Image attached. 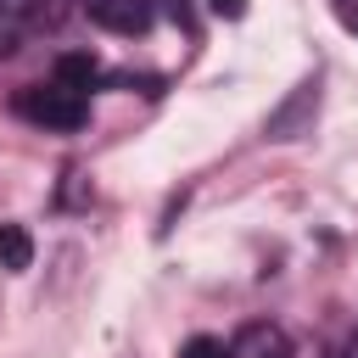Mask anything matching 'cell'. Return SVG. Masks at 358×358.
I'll return each mask as SVG.
<instances>
[{
  "instance_id": "6da1fadb",
  "label": "cell",
  "mask_w": 358,
  "mask_h": 358,
  "mask_svg": "<svg viewBox=\"0 0 358 358\" xmlns=\"http://www.w3.org/2000/svg\"><path fill=\"white\" fill-rule=\"evenodd\" d=\"M17 112L28 117V123H39V129H84V117H90V95H78V90H67V84H28L22 95H17Z\"/></svg>"
},
{
  "instance_id": "7a4b0ae2",
  "label": "cell",
  "mask_w": 358,
  "mask_h": 358,
  "mask_svg": "<svg viewBox=\"0 0 358 358\" xmlns=\"http://www.w3.org/2000/svg\"><path fill=\"white\" fill-rule=\"evenodd\" d=\"M84 11L106 34H145L151 28V0H84Z\"/></svg>"
},
{
  "instance_id": "3957f363",
  "label": "cell",
  "mask_w": 358,
  "mask_h": 358,
  "mask_svg": "<svg viewBox=\"0 0 358 358\" xmlns=\"http://www.w3.org/2000/svg\"><path fill=\"white\" fill-rule=\"evenodd\" d=\"M313 112H319V78H302L296 95L268 117V140H296V134L313 123Z\"/></svg>"
},
{
  "instance_id": "277c9868",
  "label": "cell",
  "mask_w": 358,
  "mask_h": 358,
  "mask_svg": "<svg viewBox=\"0 0 358 358\" xmlns=\"http://www.w3.org/2000/svg\"><path fill=\"white\" fill-rule=\"evenodd\" d=\"M0 11L17 34H39V28L62 22V0H0Z\"/></svg>"
},
{
  "instance_id": "5b68a950",
  "label": "cell",
  "mask_w": 358,
  "mask_h": 358,
  "mask_svg": "<svg viewBox=\"0 0 358 358\" xmlns=\"http://www.w3.org/2000/svg\"><path fill=\"white\" fill-rule=\"evenodd\" d=\"M229 358H291V341H285V330H274V324H246V330L235 336Z\"/></svg>"
},
{
  "instance_id": "8992f818",
  "label": "cell",
  "mask_w": 358,
  "mask_h": 358,
  "mask_svg": "<svg viewBox=\"0 0 358 358\" xmlns=\"http://www.w3.org/2000/svg\"><path fill=\"white\" fill-rule=\"evenodd\" d=\"M28 263H34V241H28V229H22V224H0V268L22 274Z\"/></svg>"
},
{
  "instance_id": "52a82bcc",
  "label": "cell",
  "mask_w": 358,
  "mask_h": 358,
  "mask_svg": "<svg viewBox=\"0 0 358 358\" xmlns=\"http://www.w3.org/2000/svg\"><path fill=\"white\" fill-rule=\"evenodd\" d=\"M56 84L90 95V84H95V62H90V56H62V62H56Z\"/></svg>"
},
{
  "instance_id": "ba28073f",
  "label": "cell",
  "mask_w": 358,
  "mask_h": 358,
  "mask_svg": "<svg viewBox=\"0 0 358 358\" xmlns=\"http://www.w3.org/2000/svg\"><path fill=\"white\" fill-rule=\"evenodd\" d=\"M179 358H229V347H224L218 336H190V341L179 347Z\"/></svg>"
},
{
  "instance_id": "9c48e42d",
  "label": "cell",
  "mask_w": 358,
  "mask_h": 358,
  "mask_svg": "<svg viewBox=\"0 0 358 358\" xmlns=\"http://www.w3.org/2000/svg\"><path fill=\"white\" fill-rule=\"evenodd\" d=\"M213 11H218V17H229V22H235V17H246V0H213Z\"/></svg>"
},
{
  "instance_id": "30bf717a",
  "label": "cell",
  "mask_w": 358,
  "mask_h": 358,
  "mask_svg": "<svg viewBox=\"0 0 358 358\" xmlns=\"http://www.w3.org/2000/svg\"><path fill=\"white\" fill-rule=\"evenodd\" d=\"M11 50H17V28H11L6 11H0V56H11Z\"/></svg>"
},
{
  "instance_id": "8fae6325",
  "label": "cell",
  "mask_w": 358,
  "mask_h": 358,
  "mask_svg": "<svg viewBox=\"0 0 358 358\" xmlns=\"http://www.w3.org/2000/svg\"><path fill=\"white\" fill-rule=\"evenodd\" d=\"M162 11H168V17H179V22L190 17V6H185V0H162Z\"/></svg>"
},
{
  "instance_id": "7c38bea8",
  "label": "cell",
  "mask_w": 358,
  "mask_h": 358,
  "mask_svg": "<svg viewBox=\"0 0 358 358\" xmlns=\"http://www.w3.org/2000/svg\"><path fill=\"white\" fill-rule=\"evenodd\" d=\"M341 17H347V28L358 34V6H347V0H341Z\"/></svg>"
},
{
  "instance_id": "4fadbf2b",
  "label": "cell",
  "mask_w": 358,
  "mask_h": 358,
  "mask_svg": "<svg viewBox=\"0 0 358 358\" xmlns=\"http://www.w3.org/2000/svg\"><path fill=\"white\" fill-rule=\"evenodd\" d=\"M347 358H358V341H352V352H347Z\"/></svg>"
}]
</instances>
